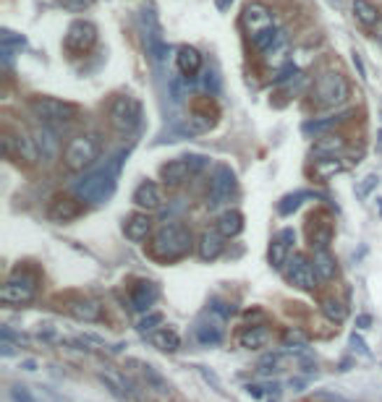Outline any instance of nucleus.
Wrapping results in <instances>:
<instances>
[{"mask_svg":"<svg viewBox=\"0 0 382 402\" xmlns=\"http://www.w3.org/2000/svg\"><path fill=\"white\" fill-rule=\"evenodd\" d=\"M141 123V102L139 99L129 97H115L111 105V126L118 134H134Z\"/></svg>","mask_w":382,"mask_h":402,"instance_id":"423d86ee","label":"nucleus"},{"mask_svg":"<svg viewBox=\"0 0 382 402\" xmlns=\"http://www.w3.org/2000/svg\"><path fill=\"white\" fill-rule=\"evenodd\" d=\"M288 282L299 290H314L317 287V272H314L312 261H306L302 254H296L293 259H288Z\"/></svg>","mask_w":382,"mask_h":402,"instance_id":"1a4fd4ad","label":"nucleus"},{"mask_svg":"<svg viewBox=\"0 0 382 402\" xmlns=\"http://www.w3.org/2000/svg\"><path fill=\"white\" fill-rule=\"evenodd\" d=\"M353 16L364 27H374L380 21V13H377V8H374L369 0H353Z\"/></svg>","mask_w":382,"mask_h":402,"instance_id":"2f4dec72","label":"nucleus"},{"mask_svg":"<svg viewBox=\"0 0 382 402\" xmlns=\"http://www.w3.org/2000/svg\"><path fill=\"white\" fill-rule=\"evenodd\" d=\"M162 324V314H150V316H144V319H141L139 322V332H155V329H157V326H160Z\"/></svg>","mask_w":382,"mask_h":402,"instance_id":"a19ab883","label":"nucleus"},{"mask_svg":"<svg viewBox=\"0 0 382 402\" xmlns=\"http://www.w3.org/2000/svg\"><path fill=\"white\" fill-rule=\"evenodd\" d=\"M197 371L201 373V379H204V382H207V384H212V389H218V392H222V384H220V379H218L215 373H212V371H207L204 366H197Z\"/></svg>","mask_w":382,"mask_h":402,"instance_id":"37998d69","label":"nucleus"},{"mask_svg":"<svg viewBox=\"0 0 382 402\" xmlns=\"http://www.w3.org/2000/svg\"><path fill=\"white\" fill-rule=\"evenodd\" d=\"M10 400L13 402H37V397L31 394L29 387H24V384H13V387H10Z\"/></svg>","mask_w":382,"mask_h":402,"instance_id":"ea45409f","label":"nucleus"},{"mask_svg":"<svg viewBox=\"0 0 382 402\" xmlns=\"http://www.w3.org/2000/svg\"><path fill=\"white\" fill-rule=\"evenodd\" d=\"M374 37H377V40L382 42V16H380V21L374 24Z\"/></svg>","mask_w":382,"mask_h":402,"instance_id":"de8ad7c7","label":"nucleus"},{"mask_svg":"<svg viewBox=\"0 0 382 402\" xmlns=\"http://www.w3.org/2000/svg\"><path fill=\"white\" fill-rule=\"evenodd\" d=\"M194 332H197V340H199L201 345H220L222 340V322L215 316V311H210V314L204 316L197 326H194Z\"/></svg>","mask_w":382,"mask_h":402,"instance_id":"4468645a","label":"nucleus"},{"mask_svg":"<svg viewBox=\"0 0 382 402\" xmlns=\"http://www.w3.org/2000/svg\"><path fill=\"white\" fill-rule=\"evenodd\" d=\"M152 233V220L147 215H131L123 220V236L131 243H144Z\"/></svg>","mask_w":382,"mask_h":402,"instance_id":"2eb2a0df","label":"nucleus"},{"mask_svg":"<svg viewBox=\"0 0 382 402\" xmlns=\"http://www.w3.org/2000/svg\"><path fill=\"white\" fill-rule=\"evenodd\" d=\"M3 60L6 63H10L13 60V52H21V48L27 45V40L21 37V34H16V31H10V29H3Z\"/></svg>","mask_w":382,"mask_h":402,"instance_id":"473e14b6","label":"nucleus"},{"mask_svg":"<svg viewBox=\"0 0 382 402\" xmlns=\"http://www.w3.org/2000/svg\"><path fill=\"white\" fill-rule=\"evenodd\" d=\"M69 314L76 319V322H87L94 324L102 319V306L92 298H81V301H71L69 303Z\"/></svg>","mask_w":382,"mask_h":402,"instance_id":"6ab92c4d","label":"nucleus"},{"mask_svg":"<svg viewBox=\"0 0 382 402\" xmlns=\"http://www.w3.org/2000/svg\"><path fill=\"white\" fill-rule=\"evenodd\" d=\"M332 241V225L330 222H320V225L312 227V233H309V243H312L314 251H320V248H327Z\"/></svg>","mask_w":382,"mask_h":402,"instance_id":"c9c22d12","label":"nucleus"},{"mask_svg":"<svg viewBox=\"0 0 382 402\" xmlns=\"http://www.w3.org/2000/svg\"><path fill=\"white\" fill-rule=\"evenodd\" d=\"M100 382L111 389L113 397H118L121 402L129 400V384H126V379H123L121 373L115 371H100Z\"/></svg>","mask_w":382,"mask_h":402,"instance_id":"c85d7f7f","label":"nucleus"},{"mask_svg":"<svg viewBox=\"0 0 382 402\" xmlns=\"http://www.w3.org/2000/svg\"><path fill=\"white\" fill-rule=\"evenodd\" d=\"M288 248H291V243L285 241L283 236H278L275 241L270 243V266L272 269H283V266L288 264Z\"/></svg>","mask_w":382,"mask_h":402,"instance_id":"7c9ffc66","label":"nucleus"},{"mask_svg":"<svg viewBox=\"0 0 382 402\" xmlns=\"http://www.w3.org/2000/svg\"><path fill=\"white\" fill-rule=\"evenodd\" d=\"M134 204L139 206V209H144V212H155V209H160L162 196H160L157 183H152V180L139 183L136 191H134Z\"/></svg>","mask_w":382,"mask_h":402,"instance_id":"dca6fc26","label":"nucleus"},{"mask_svg":"<svg viewBox=\"0 0 382 402\" xmlns=\"http://www.w3.org/2000/svg\"><path fill=\"white\" fill-rule=\"evenodd\" d=\"M285 52H288V45H285V34H281V37H278V42H275V45H272V48L264 52V55H267V63H270V66H281L283 60H285Z\"/></svg>","mask_w":382,"mask_h":402,"instance_id":"4c0bfd02","label":"nucleus"},{"mask_svg":"<svg viewBox=\"0 0 382 402\" xmlns=\"http://www.w3.org/2000/svg\"><path fill=\"white\" fill-rule=\"evenodd\" d=\"M58 3H61L66 10H73V13H79V10L92 8V3H94V0H58Z\"/></svg>","mask_w":382,"mask_h":402,"instance_id":"79ce46f5","label":"nucleus"},{"mask_svg":"<svg viewBox=\"0 0 382 402\" xmlns=\"http://www.w3.org/2000/svg\"><path fill=\"white\" fill-rule=\"evenodd\" d=\"M272 340V332L264 326V324H257V326H246L241 334H239V345L246 347V350H262L264 345Z\"/></svg>","mask_w":382,"mask_h":402,"instance_id":"4be33fe9","label":"nucleus"},{"mask_svg":"<svg viewBox=\"0 0 382 402\" xmlns=\"http://www.w3.org/2000/svg\"><path fill=\"white\" fill-rule=\"evenodd\" d=\"M94 42H97V27L92 24V21H73L66 31V48L69 52H76V55H84V52H90L94 48Z\"/></svg>","mask_w":382,"mask_h":402,"instance_id":"0eeeda50","label":"nucleus"},{"mask_svg":"<svg viewBox=\"0 0 382 402\" xmlns=\"http://www.w3.org/2000/svg\"><path fill=\"white\" fill-rule=\"evenodd\" d=\"M24 368H27V371H37V363H34V361H27V363H24Z\"/></svg>","mask_w":382,"mask_h":402,"instance_id":"8fccbe9b","label":"nucleus"},{"mask_svg":"<svg viewBox=\"0 0 382 402\" xmlns=\"http://www.w3.org/2000/svg\"><path fill=\"white\" fill-rule=\"evenodd\" d=\"M241 230H243V215H241V212L231 209V212H222V215L218 217V233H220L222 238H236Z\"/></svg>","mask_w":382,"mask_h":402,"instance_id":"bb28decb","label":"nucleus"},{"mask_svg":"<svg viewBox=\"0 0 382 402\" xmlns=\"http://www.w3.org/2000/svg\"><path fill=\"white\" fill-rule=\"evenodd\" d=\"M34 285L31 282H19V280H8V282L0 287V301L6 306H27L34 301Z\"/></svg>","mask_w":382,"mask_h":402,"instance_id":"9b49d317","label":"nucleus"},{"mask_svg":"<svg viewBox=\"0 0 382 402\" xmlns=\"http://www.w3.org/2000/svg\"><path fill=\"white\" fill-rule=\"evenodd\" d=\"M353 66H356V71H359V76L362 79H367V71H364V63H362V55L353 50Z\"/></svg>","mask_w":382,"mask_h":402,"instance_id":"a18cd8bd","label":"nucleus"},{"mask_svg":"<svg viewBox=\"0 0 382 402\" xmlns=\"http://www.w3.org/2000/svg\"><path fill=\"white\" fill-rule=\"evenodd\" d=\"M160 175H162V183L165 186H181L186 183L191 175H194V167H191V157H178V159H171L160 167Z\"/></svg>","mask_w":382,"mask_h":402,"instance_id":"f8f14e48","label":"nucleus"},{"mask_svg":"<svg viewBox=\"0 0 382 402\" xmlns=\"http://www.w3.org/2000/svg\"><path fill=\"white\" fill-rule=\"evenodd\" d=\"M212 128V120L199 115V113H191L189 118H183L178 126L173 128V136H199V134H207Z\"/></svg>","mask_w":382,"mask_h":402,"instance_id":"5701e85b","label":"nucleus"},{"mask_svg":"<svg viewBox=\"0 0 382 402\" xmlns=\"http://www.w3.org/2000/svg\"><path fill=\"white\" fill-rule=\"evenodd\" d=\"M126 157H129V149H126V152H118L105 167H97V170H92L90 175L76 180V183H73V194H76L81 201H90V204H102L105 199H111Z\"/></svg>","mask_w":382,"mask_h":402,"instance_id":"f257e3e1","label":"nucleus"},{"mask_svg":"<svg viewBox=\"0 0 382 402\" xmlns=\"http://www.w3.org/2000/svg\"><path fill=\"white\" fill-rule=\"evenodd\" d=\"M34 144H37V149H40V157L45 159V162L55 159L58 149H61V144H58V134L52 131V126H40V128H37V131H34Z\"/></svg>","mask_w":382,"mask_h":402,"instance_id":"a211bd4d","label":"nucleus"},{"mask_svg":"<svg viewBox=\"0 0 382 402\" xmlns=\"http://www.w3.org/2000/svg\"><path fill=\"white\" fill-rule=\"evenodd\" d=\"M81 212H84V209H81V204L76 199L58 196L50 206H48V217H50L52 222H71V220H76Z\"/></svg>","mask_w":382,"mask_h":402,"instance_id":"f3484780","label":"nucleus"},{"mask_svg":"<svg viewBox=\"0 0 382 402\" xmlns=\"http://www.w3.org/2000/svg\"><path fill=\"white\" fill-rule=\"evenodd\" d=\"M346 170V165H343L338 157H325V159H317V165H314V175L322 178V180H327V178L338 175V173H343Z\"/></svg>","mask_w":382,"mask_h":402,"instance_id":"f704fd0d","label":"nucleus"},{"mask_svg":"<svg viewBox=\"0 0 382 402\" xmlns=\"http://www.w3.org/2000/svg\"><path fill=\"white\" fill-rule=\"evenodd\" d=\"M141 373H144V379H147V384H150L152 389H155V392H160V394H171V384L165 382V379H162L160 373H157V368H155V366H150V363H144V366H141Z\"/></svg>","mask_w":382,"mask_h":402,"instance_id":"e433bc0d","label":"nucleus"},{"mask_svg":"<svg viewBox=\"0 0 382 402\" xmlns=\"http://www.w3.org/2000/svg\"><path fill=\"white\" fill-rule=\"evenodd\" d=\"M222 251H225V243H222L220 233H201L199 243H197V254L201 261H215L222 256Z\"/></svg>","mask_w":382,"mask_h":402,"instance_id":"aec40b11","label":"nucleus"},{"mask_svg":"<svg viewBox=\"0 0 382 402\" xmlns=\"http://www.w3.org/2000/svg\"><path fill=\"white\" fill-rule=\"evenodd\" d=\"M377 183H380V178H377V175H367V178H364L362 186L356 188V194H359V196H367V194H369V191H372Z\"/></svg>","mask_w":382,"mask_h":402,"instance_id":"c03bdc74","label":"nucleus"},{"mask_svg":"<svg viewBox=\"0 0 382 402\" xmlns=\"http://www.w3.org/2000/svg\"><path fill=\"white\" fill-rule=\"evenodd\" d=\"M320 308H322V314L335 324H343L346 319H348V306L343 303L341 298H332L330 295V298H325V301H322Z\"/></svg>","mask_w":382,"mask_h":402,"instance_id":"c756f323","label":"nucleus"},{"mask_svg":"<svg viewBox=\"0 0 382 402\" xmlns=\"http://www.w3.org/2000/svg\"><path fill=\"white\" fill-rule=\"evenodd\" d=\"M157 295H160V290L155 282H139L131 290V308L134 311H150L152 303L157 301Z\"/></svg>","mask_w":382,"mask_h":402,"instance_id":"412c9836","label":"nucleus"},{"mask_svg":"<svg viewBox=\"0 0 382 402\" xmlns=\"http://www.w3.org/2000/svg\"><path fill=\"white\" fill-rule=\"evenodd\" d=\"M191 251V230L178 225V222H168L162 225L150 243V254L160 261H176Z\"/></svg>","mask_w":382,"mask_h":402,"instance_id":"f03ea898","label":"nucleus"},{"mask_svg":"<svg viewBox=\"0 0 382 402\" xmlns=\"http://www.w3.org/2000/svg\"><path fill=\"white\" fill-rule=\"evenodd\" d=\"M343 149H346V138L343 136H335V134H322V136H317V141H314L312 152L317 155V157H335V155H341Z\"/></svg>","mask_w":382,"mask_h":402,"instance_id":"b1692460","label":"nucleus"},{"mask_svg":"<svg viewBox=\"0 0 382 402\" xmlns=\"http://www.w3.org/2000/svg\"><path fill=\"white\" fill-rule=\"evenodd\" d=\"M236 191V173H233L228 165H218L215 173H212L210 180V196H207V204L218 206L222 201H228L231 194Z\"/></svg>","mask_w":382,"mask_h":402,"instance_id":"6e6552de","label":"nucleus"},{"mask_svg":"<svg viewBox=\"0 0 382 402\" xmlns=\"http://www.w3.org/2000/svg\"><path fill=\"white\" fill-rule=\"evenodd\" d=\"M176 66H178L183 76H194L201 69V55L194 48H181L178 55H176Z\"/></svg>","mask_w":382,"mask_h":402,"instance_id":"cd10ccee","label":"nucleus"},{"mask_svg":"<svg viewBox=\"0 0 382 402\" xmlns=\"http://www.w3.org/2000/svg\"><path fill=\"white\" fill-rule=\"evenodd\" d=\"M314 272L320 280H332V277L338 275V261H335V256L327 251V248H320V251H314Z\"/></svg>","mask_w":382,"mask_h":402,"instance_id":"a878e982","label":"nucleus"},{"mask_svg":"<svg viewBox=\"0 0 382 402\" xmlns=\"http://www.w3.org/2000/svg\"><path fill=\"white\" fill-rule=\"evenodd\" d=\"M233 0H218V8L220 10H228V6H231Z\"/></svg>","mask_w":382,"mask_h":402,"instance_id":"09e8293b","label":"nucleus"},{"mask_svg":"<svg viewBox=\"0 0 382 402\" xmlns=\"http://www.w3.org/2000/svg\"><path fill=\"white\" fill-rule=\"evenodd\" d=\"M341 120H346V115H330V118H322V120H306L304 123V134H314V138L327 134L330 128H335Z\"/></svg>","mask_w":382,"mask_h":402,"instance_id":"72a5a7b5","label":"nucleus"},{"mask_svg":"<svg viewBox=\"0 0 382 402\" xmlns=\"http://www.w3.org/2000/svg\"><path fill=\"white\" fill-rule=\"evenodd\" d=\"M3 149H6V155H16V157L27 159V162H37V157H40V149H37V144H34V136H24V134H19V136H6L3 138Z\"/></svg>","mask_w":382,"mask_h":402,"instance_id":"ddd939ff","label":"nucleus"},{"mask_svg":"<svg viewBox=\"0 0 382 402\" xmlns=\"http://www.w3.org/2000/svg\"><path fill=\"white\" fill-rule=\"evenodd\" d=\"M351 345H353V347H356V350H359V353H362V355H369V350H367V345H364L362 340L356 337V334H353V337H351Z\"/></svg>","mask_w":382,"mask_h":402,"instance_id":"49530a36","label":"nucleus"},{"mask_svg":"<svg viewBox=\"0 0 382 402\" xmlns=\"http://www.w3.org/2000/svg\"><path fill=\"white\" fill-rule=\"evenodd\" d=\"M29 110L42 126H61V123H71V120L79 115L76 105L52 97H34L29 102Z\"/></svg>","mask_w":382,"mask_h":402,"instance_id":"7ed1b4c3","label":"nucleus"},{"mask_svg":"<svg viewBox=\"0 0 382 402\" xmlns=\"http://www.w3.org/2000/svg\"><path fill=\"white\" fill-rule=\"evenodd\" d=\"M150 343L162 350V353H178V347H181V337L176 329H168V326H162V329H155L150 334Z\"/></svg>","mask_w":382,"mask_h":402,"instance_id":"393cba45","label":"nucleus"},{"mask_svg":"<svg viewBox=\"0 0 382 402\" xmlns=\"http://www.w3.org/2000/svg\"><path fill=\"white\" fill-rule=\"evenodd\" d=\"M312 94L322 108H338L348 99V81L343 79L338 71H325L320 79L314 81Z\"/></svg>","mask_w":382,"mask_h":402,"instance_id":"39448f33","label":"nucleus"},{"mask_svg":"<svg viewBox=\"0 0 382 402\" xmlns=\"http://www.w3.org/2000/svg\"><path fill=\"white\" fill-rule=\"evenodd\" d=\"M97 157H100V141L94 136L71 138L69 144H66V152H63V162L73 173H81V170L92 167L97 162Z\"/></svg>","mask_w":382,"mask_h":402,"instance_id":"20e7f679","label":"nucleus"},{"mask_svg":"<svg viewBox=\"0 0 382 402\" xmlns=\"http://www.w3.org/2000/svg\"><path fill=\"white\" fill-rule=\"evenodd\" d=\"M304 199H306V194H293V196H285L281 204H278V212H281V215H291V212H296V209L302 206Z\"/></svg>","mask_w":382,"mask_h":402,"instance_id":"58836bf2","label":"nucleus"},{"mask_svg":"<svg viewBox=\"0 0 382 402\" xmlns=\"http://www.w3.org/2000/svg\"><path fill=\"white\" fill-rule=\"evenodd\" d=\"M241 24H243V29L249 31V37H257L260 31L275 27V24H272L270 8H267L264 3H249V6L243 8Z\"/></svg>","mask_w":382,"mask_h":402,"instance_id":"9d476101","label":"nucleus"}]
</instances>
